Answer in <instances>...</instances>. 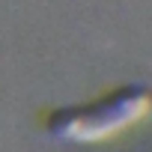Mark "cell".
<instances>
[{
	"mask_svg": "<svg viewBox=\"0 0 152 152\" xmlns=\"http://www.w3.org/2000/svg\"><path fill=\"white\" fill-rule=\"evenodd\" d=\"M152 113V99L146 90L125 87L110 93L102 102H90L84 107H66L48 113V128L81 146H104L131 134Z\"/></svg>",
	"mask_w": 152,
	"mask_h": 152,
	"instance_id": "1",
	"label": "cell"
}]
</instances>
